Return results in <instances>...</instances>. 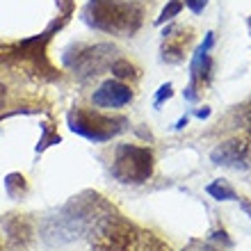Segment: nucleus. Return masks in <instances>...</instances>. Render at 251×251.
Segmentation results:
<instances>
[{
    "label": "nucleus",
    "mask_w": 251,
    "mask_h": 251,
    "mask_svg": "<svg viewBox=\"0 0 251 251\" xmlns=\"http://www.w3.org/2000/svg\"><path fill=\"white\" fill-rule=\"evenodd\" d=\"M144 9L137 2L126 0H89L85 9V21L94 30L117 37H130L142 25Z\"/></svg>",
    "instance_id": "f257e3e1"
},
{
    "label": "nucleus",
    "mask_w": 251,
    "mask_h": 251,
    "mask_svg": "<svg viewBox=\"0 0 251 251\" xmlns=\"http://www.w3.org/2000/svg\"><path fill=\"white\" fill-rule=\"evenodd\" d=\"M128 119L126 117H110L99 110H85V107H75L69 112V128L75 135L89 139L94 144H103L117 137L119 132L126 130Z\"/></svg>",
    "instance_id": "f03ea898"
},
{
    "label": "nucleus",
    "mask_w": 251,
    "mask_h": 251,
    "mask_svg": "<svg viewBox=\"0 0 251 251\" xmlns=\"http://www.w3.org/2000/svg\"><path fill=\"white\" fill-rule=\"evenodd\" d=\"M112 176L124 185H142L153 176V151L137 144H119L114 149Z\"/></svg>",
    "instance_id": "7ed1b4c3"
},
{
    "label": "nucleus",
    "mask_w": 251,
    "mask_h": 251,
    "mask_svg": "<svg viewBox=\"0 0 251 251\" xmlns=\"http://www.w3.org/2000/svg\"><path fill=\"white\" fill-rule=\"evenodd\" d=\"M130 100L132 89L117 78L100 82L99 89L92 94V103L96 110H124Z\"/></svg>",
    "instance_id": "20e7f679"
},
{
    "label": "nucleus",
    "mask_w": 251,
    "mask_h": 251,
    "mask_svg": "<svg viewBox=\"0 0 251 251\" xmlns=\"http://www.w3.org/2000/svg\"><path fill=\"white\" fill-rule=\"evenodd\" d=\"M210 160L219 167H231V169H249L251 167V153L247 142L242 139H228L219 144L210 153Z\"/></svg>",
    "instance_id": "39448f33"
},
{
    "label": "nucleus",
    "mask_w": 251,
    "mask_h": 251,
    "mask_svg": "<svg viewBox=\"0 0 251 251\" xmlns=\"http://www.w3.org/2000/svg\"><path fill=\"white\" fill-rule=\"evenodd\" d=\"M132 245V231L121 222H107L99 228L96 249L99 251H128Z\"/></svg>",
    "instance_id": "423d86ee"
},
{
    "label": "nucleus",
    "mask_w": 251,
    "mask_h": 251,
    "mask_svg": "<svg viewBox=\"0 0 251 251\" xmlns=\"http://www.w3.org/2000/svg\"><path fill=\"white\" fill-rule=\"evenodd\" d=\"M110 53H114V48L110 46H85L80 53H75V60L66 62L69 69H73L75 73H100V66L107 62Z\"/></svg>",
    "instance_id": "0eeeda50"
},
{
    "label": "nucleus",
    "mask_w": 251,
    "mask_h": 251,
    "mask_svg": "<svg viewBox=\"0 0 251 251\" xmlns=\"http://www.w3.org/2000/svg\"><path fill=\"white\" fill-rule=\"evenodd\" d=\"M205 192L210 194L212 199H217V201H238V194L233 190L231 185H226L224 180H212L210 185L205 187Z\"/></svg>",
    "instance_id": "6e6552de"
},
{
    "label": "nucleus",
    "mask_w": 251,
    "mask_h": 251,
    "mask_svg": "<svg viewBox=\"0 0 251 251\" xmlns=\"http://www.w3.org/2000/svg\"><path fill=\"white\" fill-rule=\"evenodd\" d=\"M183 9V0H172L169 5L162 9V14H160V19H158V23H165V21H169V19H174L176 14Z\"/></svg>",
    "instance_id": "1a4fd4ad"
},
{
    "label": "nucleus",
    "mask_w": 251,
    "mask_h": 251,
    "mask_svg": "<svg viewBox=\"0 0 251 251\" xmlns=\"http://www.w3.org/2000/svg\"><path fill=\"white\" fill-rule=\"evenodd\" d=\"M112 73H114V78L117 80L128 78V75H132V66L128 64V62H124V60L112 62Z\"/></svg>",
    "instance_id": "9d476101"
},
{
    "label": "nucleus",
    "mask_w": 251,
    "mask_h": 251,
    "mask_svg": "<svg viewBox=\"0 0 251 251\" xmlns=\"http://www.w3.org/2000/svg\"><path fill=\"white\" fill-rule=\"evenodd\" d=\"M172 85H169V82H167V85H162L160 87V92H158V96H155V105H160V103H162V100L165 99H172Z\"/></svg>",
    "instance_id": "9b49d317"
},
{
    "label": "nucleus",
    "mask_w": 251,
    "mask_h": 251,
    "mask_svg": "<svg viewBox=\"0 0 251 251\" xmlns=\"http://www.w3.org/2000/svg\"><path fill=\"white\" fill-rule=\"evenodd\" d=\"M185 5L190 7L194 14H201L205 9V5H208V0H185Z\"/></svg>",
    "instance_id": "f8f14e48"
},
{
    "label": "nucleus",
    "mask_w": 251,
    "mask_h": 251,
    "mask_svg": "<svg viewBox=\"0 0 251 251\" xmlns=\"http://www.w3.org/2000/svg\"><path fill=\"white\" fill-rule=\"evenodd\" d=\"M5 107V87H2V82H0V110Z\"/></svg>",
    "instance_id": "ddd939ff"
},
{
    "label": "nucleus",
    "mask_w": 251,
    "mask_h": 251,
    "mask_svg": "<svg viewBox=\"0 0 251 251\" xmlns=\"http://www.w3.org/2000/svg\"><path fill=\"white\" fill-rule=\"evenodd\" d=\"M208 114H210V107H203V110H199V112H197V117H199V119H205Z\"/></svg>",
    "instance_id": "4468645a"
},
{
    "label": "nucleus",
    "mask_w": 251,
    "mask_h": 251,
    "mask_svg": "<svg viewBox=\"0 0 251 251\" xmlns=\"http://www.w3.org/2000/svg\"><path fill=\"white\" fill-rule=\"evenodd\" d=\"M238 201H240V205H242V208H245V210L251 215V203H249V201H245V199H238Z\"/></svg>",
    "instance_id": "2eb2a0df"
},
{
    "label": "nucleus",
    "mask_w": 251,
    "mask_h": 251,
    "mask_svg": "<svg viewBox=\"0 0 251 251\" xmlns=\"http://www.w3.org/2000/svg\"><path fill=\"white\" fill-rule=\"evenodd\" d=\"M185 126H187V117H185V119H180L178 124H176V130H180V128H185Z\"/></svg>",
    "instance_id": "dca6fc26"
}]
</instances>
